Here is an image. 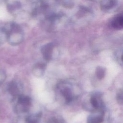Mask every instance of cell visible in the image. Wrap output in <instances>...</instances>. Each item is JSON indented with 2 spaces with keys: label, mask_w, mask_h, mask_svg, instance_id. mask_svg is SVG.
Listing matches in <instances>:
<instances>
[{
  "label": "cell",
  "mask_w": 123,
  "mask_h": 123,
  "mask_svg": "<svg viewBox=\"0 0 123 123\" xmlns=\"http://www.w3.org/2000/svg\"></svg>",
  "instance_id": "cell-15"
},
{
  "label": "cell",
  "mask_w": 123,
  "mask_h": 123,
  "mask_svg": "<svg viewBox=\"0 0 123 123\" xmlns=\"http://www.w3.org/2000/svg\"><path fill=\"white\" fill-rule=\"evenodd\" d=\"M42 54L45 60L49 61L52 58V48L50 46H46L42 49Z\"/></svg>",
  "instance_id": "cell-9"
},
{
  "label": "cell",
  "mask_w": 123,
  "mask_h": 123,
  "mask_svg": "<svg viewBox=\"0 0 123 123\" xmlns=\"http://www.w3.org/2000/svg\"><path fill=\"white\" fill-rule=\"evenodd\" d=\"M97 97H98L95 95L91 97L90 100L92 106H93L95 109H98L100 108V105H99V103L98 102V100L97 99Z\"/></svg>",
  "instance_id": "cell-12"
},
{
  "label": "cell",
  "mask_w": 123,
  "mask_h": 123,
  "mask_svg": "<svg viewBox=\"0 0 123 123\" xmlns=\"http://www.w3.org/2000/svg\"><path fill=\"white\" fill-rule=\"evenodd\" d=\"M17 98V102L15 106L16 112L18 113L27 112L32 105L31 98L28 96L22 95Z\"/></svg>",
  "instance_id": "cell-2"
},
{
  "label": "cell",
  "mask_w": 123,
  "mask_h": 123,
  "mask_svg": "<svg viewBox=\"0 0 123 123\" xmlns=\"http://www.w3.org/2000/svg\"><path fill=\"white\" fill-rule=\"evenodd\" d=\"M58 95L60 98H62L65 103L71 102L74 98L73 91L68 83H61L57 86Z\"/></svg>",
  "instance_id": "cell-1"
},
{
  "label": "cell",
  "mask_w": 123,
  "mask_h": 123,
  "mask_svg": "<svg viewBox=\"0 0 123 123\" xmlns=\"http://www.w3.org/2000/svg\"><path fill=\"white\" fill-rule=\"evenodd\" d=\"M48 123H65V121L62 117L60 116H55L50 118Z\"/></svg>",
  "instance_id": "cell-11"
},
{
  "label": "cell",
  "mask_w": 123,
  "mask_h": 123,
  "mask_svg": "<svg viewBox=\"0 0 123 123\" xmlns=\"http://www.w3.org/2000/svg\"><path fill=\"white\" fill-rule=\"evenodd\" d=\"M6 78L5 73L2 71H0V86L2 84Z\"/></svg>",
  "instance_id": "cell-13"
},
{
  "label": "cell",
  "mask_w": 123,
  "mask_h": 123,
  "mask_svg": "<svg viewBox=\"0 0 123 123\" xmlns=\"http://www.w3.org/2000/svg\"><path fill=\"white\" fill-rule=\"evenodd\" d=\"M117 3V0H102L100 3V7L103 11H108L113 8Z\"/></svg>",
  "instance_id": "cell-5"
},
{
  "label": "cell",
  "mask_w": 123,
  "mask_h": 123,
  "mask_svg": "<svg viewBox=\"0 0 123 123\" xmlns=\"http://www.w3.org/2000/svg\"><path fill=\"white\" fill-rule=\"evenodd\" d=\"M45 65L43 63H39L36 65L33 69V73L36 75L41 76L42 75L45 70Z\"/></svg>",
  "instance_id": "cell-8"
},
{
  "label": "cell",
  "mask_w": 123,
  "mask_h": 123,
  "mask_svg": "<svg viewBox=\"0 0 123 123\" xmlns=\"http://www.w3.org/2000/svg\"><path fill=\"white\" fill-rule=\"evenodd\" d=\"M7 89L9 93L14 98H17L22 95L23 86L18 81L11 82L8 85Z\"/></svg>",
  "instance_id": "cell-3"
},
{
  "label": "cell",
  "mask_w": 123,
  "mask_h": 123,
  "mask_svg": "<svg viewBox=\"0 0 123 123\" xmlns=\"http://www.w3.org/2000/svg\"><path fill=\"white\" fill-rule=\"evenodd\" d=\"M105 70L103 67L98 66L96 69V75L99 79H102L105 75Z\"/></svg>",
  "instance_id": "cell-10"
},
{
  "label": "cell",
  "mask_w": 123,
  "mask_h": 123,
  "mask_svg": "<svg viewBox=\"0 0 123 123\" xmlns=\"http://www.w3.org/2000/svg\"><path fill=\"white\" fill-rule=\"evenodd\" d=\"M121 60H122V62H123V54L122 55V56H121Z\"/></svg>",
  "instance_id": "cell-14"
},
{
  "label": "cell",
  "mask_w": 123,
  "mask_h": 123,
  "mask_svg": "<svg viewBox=\"0 0 123 123\" xmlns=\"http://www.w3.org/2000/svg\"><path fill=\"white\" fill-rule=\"evenodd\" d=\"M112 27L117 29L123 28V12L117 15L111 22Z\"/></svg>",
  "instance_id": "cell-4"
},
{
  "label": "cell",
  "mask_w": 123,
  "mask_h": 123,
  "mask_svg": "<svg viewBox=\"0 0 123 123\" xmlns=\"http://www.w3.org/2000/svg\"><path fill=\"white\" fill-rule=\"evenodd\" d=\"M104 112L102 111L99 115L89 116L87 119V123H101L103 121Z\"/></svg>",
  "instance_id": "cell-7"
},
{
  "label": "cell",
  "mask_w": 123,
  "mask_h": 123,
  "mask_svg": "<svg viewBox=\"0 0 123 123\" xmlns=\"http://www.w3.org/2000/svg\"><path fill=\"white\" fill-rule=\"evenodd\" d=\"M41 117L42 113L40 112L31 114L26 118V123H39Z\"/></svg>",
  "instance_id": "cell-6"
}]
</instances>
